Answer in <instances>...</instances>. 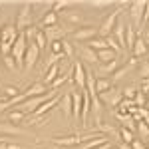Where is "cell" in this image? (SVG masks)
I'll return each instance as SVG.
<instances>
[{"mask_svg":"<svg viewBox=\"0 0 149 149\" xmlns=\"http://www.w3.org/2000/svg\"><path fill=\"white\" fill-rule=\"evenodd\" d=\"M123 6H125V2L117 8V10H113L105 20L102 22V26L97 28V36L100 38H107V36L113 32V28H115V24H117V20H119V16H121V12H123Z\"/></svg>","mask_w":149,"mask_h":149,"instance_id":"1","label":"cell"},{"mask_svg":"<svg viewBox=\"0 0 149 149\" xmlns=\"http://www.w3.org/2000/svg\"><path fill=\"white\" fill-rule=\"evenodd\" d=\"M26 48H28V44H26V36H24V32H20L18 38H16V42H14V46H12V54H10V56L14 58V62H16V68H24Z\"/></svg>","mask_w":149,"mask_h":149,"instance_id":"2","label":"cell"},{"mask_svg":"<svg viewBox=\"0 0 149 149\" xmlns=\"http://www.w3.org/2000/svg\"><path fill=\"white\" fill-rule=\"evenodd\" d=\"M16 30L18 32H26L30 26H32V4L26 2L22 6V10L18 12V18H16Z\"/></svg>","mask_w":149,"mask_h":149,"instance_id":"3","label":"cell"},{"mask_svg":"<svg viewBox=\"0 0 149 149\" xmlns=\"http://www.w3.org/2000/svg\"><path fill=\"white\" fill-rule=\"evenodd\" d=\"M100 97V102H102V105H105V107H117L119 103H121V100H123V95H121V92L115 88V86H111L107 92H103L97 95Z\"/></svg>","mask_w":149,"mask_h":149,"instance_id":"4","label":"cell"},{"mask_svg":"<svg viewBox=\"0 0 149 149\" xmlns=\"http://www.w3.org/2000/svg\"><path fill=\"white\" fill-rule=\"evenodd\" d=\"M143 10H145V2H143V0H135V2H131V4H129V18H131V24H133V28H135V30L141 28Z\"/></svg>","mask_w":149,"mask_h":149,"instance_id":"5","label":"cell"},{"mask_svg":"<svg viewBox=\"0 0 149 149\" xmlns=\"http://www.w3.org/2000/svg\"><path fill=\"white\" fill-rule=\"evenodd\" d=\"M38 56H40L38 46H36V44H28V48H26V56H24V70H26V72L32 70V66L38 62Z\"/></svg>","mask_w":149,"mask_h":149,"instance_id":"6","label":"cell"},{"mask_svg":"<svg viewBox=\"0 0 149 149\" xmlns=\"http://www.w3.org/2000/svg\"><path fill=\"white\" fill-rule=\"evenodd\" d=\"M97 36V28H93V26H88V28H80V30H74L72 32V38L74 40H80V42H90Z\"/></svg>","mask_w":149,"mask_h":149,"instance_id":"7","label":"cell"},{"mask_svg":"<svg viewBox=\"0 0 149 149\" xmlns=\"http://www.w3.org/2000/svg\"><path fill=\"white\" fill-rule=\"evenodd\" d=\"M72 80L76 81V86L80 88V92L86 90V68L81 62H76V66L72 70Z\"/></svg>","mask_w":149,"mask_h":149,"instance_id":"8","label":"cell"},{"mask_svg":"<svg viewBox=\"0 0 149 149\" xmlns=\"http://www.w3.org/2000/svg\"><path fill=\"white\" fill-rule=\"evenodd\" d=\"M44 30V36H46L48 44H52V42H60V40H64V36L68 30H64V28H60V26H50V28H42Z\"/></svg>","mask_w":149,"mask_h":149,"instance_id":"9","label":"cell"},{"mask_svg":"<svg viewBox=\"0 0 149 149\" xmlns=\"http://www.w3.org/2000/svg\"><path fill=\"white\" fill-rule=\"evenodd\" d=\"M137 62H139V60H135V58H131V60H129V64H125V66H119V68L115 70V74L111 76V86H115V81L123 80V78H125L127 74H129L131 70H133L135 66H137Z\"/></svg>","mask_w":149,"mask_h":149,"instance_id":"10","label":"cell"},{"mask_svg":"<svg viewBox=\"0 0 149 149\" xmlns=\"http://www.w3.org/2000/svg\"><path fill=\"white\" fill-rule=\"evenodd\" d=\"M18 30H16V26L14 24H4V28L0 30V44H4V42H10L14 44L16 42V38H18Z\"/></svg>","mask_w":149,"mask_h":149,"instance_id":"11","label":"cell"},{"mask_svg":"<svg viewBox=\"0 0 149 149\" xmlns=\"http://www.w3.org/2000/svg\"><path fill=\"white\" fill-rule=\"evenodd\" d=\"M147 52H149V42L143 38V36H137L135 44H133V48H131L133 58H135V60H137V58H143V56H147Z\"/></svg>","mask_w":149,"mask_h":149,"instance_id":"12","label":"cell"},{"mask_svg":"<svg viewBox=\"0 0 149 149\" xmlns=\"http://www.w3.org/2000/svg\"><path fill=\"white\" fill-rule=\"evenodd\" d=\"M111 36L117 40V44L121 46V50L125 52V22H123V20H117V24H115Z\"/></svg>","mask_w":149,"mask_h":149,"instance_id":"13","label":"cell"},{"mask_svg":"<svg viewBox=\"0 0 149 149\" xmlns=\"http://www.w3.org/2000/svg\"><path fill=\"white\" fill-rule=\"evenodd\" d=\"M72 93V115L76 121H80L81 115V92H70Z\"/></svg>","mask_w":149,"mask_h":149,"instance_id":"14","label":"cell"},{"mask_svg":"<svg viewBox=\"0 0 149 149\" xmlns=\"http://www.w3.org/2000/svg\"><path fill=\"white\" fill-rule=\"evenodd\" d=\"M50 92V88H46L42 81H36V84H32L28 90H26V97H38V95H44V93Z\"/></svg>","mask_w":149,"mask_h":149,"instance_id":"15","label":"cell"},{"mask_svg":"<svg viewBox=\"0 0 149 149\" xmlns=\"http://www.w3.org/2000/svg\"><path fill=\"white\" fill-rule=\"evenodd\" d=\"M135 40H137V32H135L133 24H131V22H127V24H125V52L133 48Z\"/></svg>","mask_w":149,"mask_h":149,"instance_id":"16","label":"cell"},{"mask_svg":"<svg viewBox=\"0 0 149 149\" xmlns=\"http://www.w3.org/2000/svg\"><path fill=\"white\" fill-rule=\"evenodd\" d=\"M117 68H119V58H117V60H113V62H107V64H103L102 68L97 70V74H100L97 78H105V76H109V74L113 76Z\"/></svg>","mask_w":149,"mask_h":149,"instance_id":"17","label":"cell"},{"mask_svg":"<svg viewBox=\"0 0 149 149\" xmlns=\"http://www.w3.org/2000/svg\"><path fill=\"white\" fill-rule=\"evenodd\" d=\"M56 145H64V147H74L80 145V135H70V137H54L52 139Z\"/></svg>","mask_w":149,"mask_h":149,"instance_id":"18","label":"cell"},{"mask_svg":"<svg viewBox=\"0 0 149 149\" xmlns=\"http://www.w3.org/2000/svg\"><path fill=\"white\" fill-rule=\"evenodd\" d=\"M80 58L86 60V62H90V64H97V62H100V60H97V52H93L92 48H88V46H84L80 50Z\"/></svg>","mask_w":149,"mask_h":149,"instance_id":"19","label":"cell"},{"mask_svg":"<svg viewBox=\"0 0 149 149\" xmlns=\"http://www.w3.org/2000/svg\"><path fill=\"white\" fill-rule=\"evenodd\" d=\"M60 107H62V111L66 117L72 115V93H64L62 95V100H60Z\"/></svg>","mask_w":149,"mask_h":149,"instance_id":"20","label":"cell"},{"mask_svg":"<svg viewBox=\"0 0 149 149\" xmlns=\"http://www.w3.org/2000/svg\"><path fill=\"white\" fill-rule=\"evenodd\" d=\"M58 74H60V66H58V64H54L52 68H48V70H46V76H44L42 84H44V86H46V84L50 86V84H52V81L58 78Z\"/></svg>","mask_w":149,"mask_h":149,"instance_id":"21","label":"cell"},{"mask_svg":"<svg viewBox=\"0 0 149 149\" xmlns=\"http://www.w3.org/2000/svg\"><path fill=\"white\" fill-rule=\"evenodd\" d=\"M111 88V80L109 78H95V93L100 95V93L107 92Z\"/></svg>","mask_w":149,"mask_h":149,"instance_id":"22","label":"cell"},{"mask_svg":"<svg viewBox=\"0 0 149 149\" xmlns=\"http://www.w3.org/2000/svg\"><path fill=\"white\" fill-rule=\"evenodd\" d=\"M34 44L38 46V50H40V52H42L44 48H48V40H46V36H44V30H42V28H36Z\"/></svg>","mask_w":149,"mask_h":149,"instance_id":"23","label":"cell"},{"mask_svg":"<svg viewBox=\"0 0 149 149\" xmlns=\"http://www.w3.org/2000/svg\"><path fill=\"white\" fill-rule=\"evenodd\" d=\"M117 54L115 52H111L109 48H105V50H102V52H97V60L100 62H103V64H107V62H113V60H117Z\"/></svg>","mask_w":149,"mask_h":149,"instance_id":"24","label":"cell"},{"mask_svg":"<svg viewBox=\"0 0 149 149\" xmlns=\"http://www.w3.org/2000/svg\"><path fill=\"white\" fill-rule=\"evenodd\" d=\"M58 24V14L56 12H48L46 16L42 18V28H50V26H56Z\"/></svg>","mask_w":149,"mask_h":149,"instance_id":"25","label":"cell"},{"mask_svg":"<svg viewBox=\"0 0 149 149\" xmlns=\"http://www.w3.org/2000/svg\"><path fill=\"white\" fill-rule=\"evenodd\" d=\"M119 135H121V139H123V143H125V145H131V143H133V139H135V133H131V131L125 129L123 125L119 127Z\"/></svg>","mask_w":149,"mask_h":149,"instance_id":"26","label":"cell"},{"mask_svg":"<svg viewBox=\"0 0 149 149\" xmlns=\"http://www.w3.org/2000/svg\"><path fill=\"white\" fill-rule=\"evenodd\" d=\"M0 131H4V133H12V135H24V133H26V131H22V129H18V127H14V125H6V123L0 125Z\"/></svg>","mask_w":149,"mask_h":149,"instance_id":"27","label":"cell"},{"mask_svg":"<svg viewBox=\"0 0 149 149\" xmlns=\"http://www.w3.org/2000/svg\"><path fill=\"white\" fill-rule=\"evenodd\" d=\"M137 133L145 139V141L149 139V127L145 125V121H143V119H141V121H137ZM145 141H143V143H145Z\"/></svg>","mask_w":149,"mask_h":149,"instance_id":"28","label":"cell"},{"mask_svg":"<svg viewBox=\"0 0 149 149\" xmlns=\"http://www.w3.org/2000/svg\"><path fill=\"white\" fill-rule=\"evenodd\" d=\"M139 90L135 88V86H127L125 90L121 92V95H123V100H135V93H137Z\"/></svg>","mask_w":149,"mask_h":149,"instance_id":"29","label":"cell"},{"mask_svg":"<svg viewBox=\"0 0 149 149\" xmlns=\"http://www.w3.org/2000/svg\"><path fill=\"white\" fill-rule=\"evenodd\" d=\"M20 90H18V88H12V86H6V88H4V97H6V100H14V97H16V95H20Z\"/></svg>","mask_w":149,"mask_h":149,"instance_id":"30","label":"cell"},{"mask_svg":"<svg viewBox=\"0 0 149 149\" xmlns=\"http://www.w3.org/2000/svg\"><path fill=\"white\" fill-rule=\"evenodd\" d=\"M62 48H64V56H66V60H72V58H74V46L70 44L68 40H62Z\"/></svg>","mask_w":149,"mask_h":149,"instance_id":"31","label":"cell"},{"mask_svg":"<svg viewBox=\"0 0 149 149\" xmlns=\"http://www.w3.org/2000/svg\"><path fill=\"white\" fill-rule=\"evenodd\" d=\"M64 20H68V22H72V24H80L81 16L80 14H74V12H64Z\"/></svg>","mask_w":149,"mask_h":149,"instance_id":"32","label":"cell"},{"mask_svg":"<svg viewBox=\"0 0 149 149\" xmlns=\"http://www.w3.org/2000/svg\"><path fill=\"white\" fill-rule=\"evenodd\" d=\"M50 50H52V54H54V56H64L62 40H60V42H52V44H50Z\"/></svg>","mask_w":149,"mask_h":149,"instance_id":"33","label":"cell"},{"mask_svg":"<svg viewBox=\"0 0 149 149\" xmlns=\"http://www.w3.org/2000/svg\"><path fill=\"white\" fill-rule=\"evenodd\" d=\"M24 117H26V113H22V111H18V109H14V111H10V115H8V119L10 121H14V123H20Z\"/></svg>","mask_w":149,"mask_h":149,"instance_id":"34","label":"cell"},{"mask_svg":"<svg viewBox=\"0 0 149 149\" xmlns=\"http://www.w3.org/2000/svg\"><path fill=\"white\" fill-rule=\"evenodd\" d=\"M135 105H137V109L139 107H145V103H147V100H145V93H141V92H137L135 93Z\"/></svg>","mask_w":149,"mask_h":149,"instance_id":"35","label":"cell"},{"mask_svg":"<svg viewBox=\"0 0 149 149\" xmlns=\"http://www.w3.org/2000/svg\"><path fill=\"white\" fill-rule=\"evenodd\" d=\"M72 4H74V2H66V0H64V2H54V4H52V12L58 14L62 8H68V6H72Z\"/></svg>","mask_w":149,"mask_h":149,"instance_id":"36","label":"cell"},{"mask_svg":"<svg viewBox=\"0 0 149 149\" xmlns=\"http://www.w3.org/2000/svg\"><path fill=\"white\" fill-rule=\"evenodd\" d=\"M139 76L145 80V78H149V62H143L141 66H139Z\"/></svg>","mask_w":149,"mask_h":149,"instance_id":"37","label":"cell"},{"mask_svg":"<svg viewBox=\"0 0 149 149\" xmlns=\"http://www.w3.org/2000/svg\"><path fill=\"white\" fill-rule=\"evenodd\" d=\"M93 8H107V6H111V2L109 0H97V2H90Z\"/></svg>","mask_w":149,"mask_h":149,"instance_id":"38","label":"cell"},{"mask_svg":"<svg viewBox=\"0 0 149 149\" xmlns=\"http://www.w3.org/2000/svg\"><path fill=\"white\" fill-rule=\"evenodd\" d=\"M2 60H4V64H6L10 70H16V62H14V58H12V56H4Z\"/></svg>","mask_w":149,"mask_h":149,"instance_id":"39","label":"cell"},{"mask_svg":"<svg viewBox=\"0 0 149 149\" xmlns=\"http://www.w3.org/2000/svg\"><path fill=\"white\" fill-rule=\"evenodd\" d=\"M131 149H147L145 147V143H143V141H141V139H133V143H131Z\"/></svg>","mask_w":149,"mask_h":149,"instance_id":"40","label":"cell"},{"mask_svg":"<svg viewBox=\"0 0 149 149\" xmlns=\"http://www.w3.org/2000/svg\"><path fill=\"white\" fill-rule=\"evenodd\" d=\"M6 107H10V102H8V100H6V102H0V113H2Z\"/></svg>","mask_w":149,"mask_h":149,"instance_id":"41","label":"cell"},{"mask_svg":"<svg viewBox=\"0 0 149 149\" xmlns=\"http://www.w3.org/2000/svg\"><path fill=\"white\" fill-rule=\"evenodd\" d=\"M143 34H145L143 38H145V40L149 42V22H147V26H145V32H143Z\"/></svg>","mask_w":149,"mask_h":149,"instance_id":"42","label":"cell"},{"mask_svg":"<svg viewBox=\"0 0 149 149\" xmlns=\"http://www.w3.org/2000/svg\"><path fill=\"white\" fill-rule=\"evenodd\" d=\"M8 149H22V147H18V145H12V143H8Z\"/></svg>","mask_w":149,"mask_h":149,"instance_id":"43","label":"cell"},{"mask_svg":"<svg viewBox=\"0 0 149 149\" xmlns=\"http://www.w3.org/2000/svg\"><path fill=\"white\" fill-rule=\"evenodd\" d=\"M0 149H8V143H0Z\"/></svg>","mask_w":149,"mask_h":149,"instance_id":"44","label":"cell"},{"mask_svg":"<svg viewBox=\"0 0 149 149\" xmlns=\"http://www.w3.org/2000/svg\"><path fill=\"white\" fill-rule=\"evenodd\" d=\"M0 143H8V141H6V137H2V135H0Z\"/></svg>","mask_w":149,"mask_h":149,"instance_id":"45","label":"cell"},{"mask_svg":"<svg viewBox=\"0 0 149 149\" xmlns=\"http://www.w3.org/2000/svg\"><path fill=\"white\" fill-rule=\"evenodd\" d=\"M0 102H6V97H4V95H2V93H0Z\"/></svg>","mask_w":149,"mask_h":149,"instance_id":"46","label":"cell"},{"mask_svg":"<svg viewBox=\"0 0 149 149\" xmlns=\"http://www.w3.org/2000/svg\"><path fill=\"white\" fill-rule=\"evenodd\" d=\"M145 147H147V149H149V139H147V141H145Z\"/></svg>","mask_w":149,"mask_h":149,"instance_id":"47","label":"cell"},{"mask_svg":"<svg viewBox=\"0 0 149 149\" xmlns=\"http://www.w3.org/2000/svg\"><path fill=\"white\" fill-rule=\"evenodd\" d=\"M2 28H4V26H2V18H0V30H2Z\"/></svg>","mask_w":149,"mask_h":149,"instance_id":"48","label":"cell"},{"mask_svg":"<svg viewBox=\"0 0 149 149\" xmlns=\"http://www.w3.org/2000/svg\"><path fill=\"white\" fill-rule=\"evenodd\" d=\"M145 100H147V103H149V93H147V95H145Z\"/></svg>","mask_w":149,"mask_h":149,"instance_id":"49","label":"cell"},{"mask_svg":"<svg viewBox=\"0 0 149 149\" xmlns=\"http://www.w3.org/2000/svg\"><path fill=\"white\" fill-rule=\"evenodd\" d=\"M145 62H149V52H147V60H145Z\"/></svg>","mask_w":149,"mask_h":149,"instance_id":"50","label":"cell"}]
</instances>
